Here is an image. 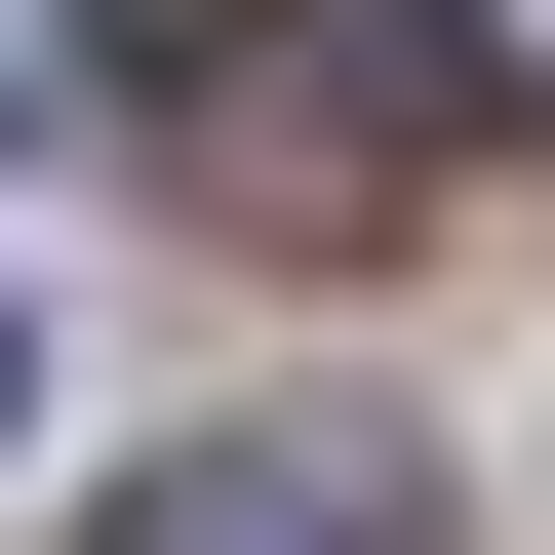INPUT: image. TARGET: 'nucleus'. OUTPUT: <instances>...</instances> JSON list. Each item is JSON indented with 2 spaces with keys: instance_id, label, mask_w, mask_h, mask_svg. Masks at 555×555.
I'll use <instances>...</instances> for the list:
<instances>
[{
  "instance_id": "nucleus-1",
  "label": "nucleus",
  "mask_w": 555,
  "mask_h": 555,
  "mask_svg": "<svg viewBox=\"0 0 555 555\" xmlns=\"http://www.w3.org/2000/svg\"><path fill=\"white\" fill-rule=\"evenodd\" d=\"M437 159H476V40H437V0H238V40L159 80V198H198V238H278V278L437 238Z\"/></svg>"
},
{
  "instance_id": "nucleus-2",
  "label": "nucleus",
  "mask_w": 555,
  "mask_h": 555,
  "mask_svg": "<svg viewBox=\"0 0 555 555\" xmlns=\"http://www.w3.org/2000/svg\"><path fill=\"white\" fill-rule=\"evenodd\" d=\"M80 555H437V437H318V397H278V437H159Z\"/></svg>"
},
{
  "instance_id": "nucleus-3",
  "label": "nucleus",
  "mask_w": 555,
  "mask_h": 555,
  "mask_svg": "<svg viewBox=\"0 0 555 555\" xmlns=\"http://www.w3.org/2000/svg\"><path fill=\"white\" fill-rule=\"evenodd\" d=\"M40 119H80V0H0V159H40Z\"/></svg>"
},
{
  "instance_id": "nucleus-4",
  "label": "nucleus",
  "mask_w": 555,
  "mask_h": 555,
  "mask_svg": "<svg viewBox=\"0 0 555 555\" xmlns=\"http://www.w3.org/2000/svg\"><path fill=\"white\" fill-rule=\"evenodd\" d=\"M0 437H40V278H0Z\"/></svg>"
}]
</instances>
